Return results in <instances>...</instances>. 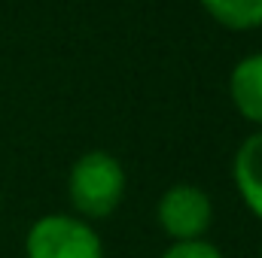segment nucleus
<instances>
[{
  "mask_svg": "<svg viewBox=\"0 0 262 258\" xmlns=\"http://www.w3.org/2000/svg\"><path fill=\"white\" fill-rule=\"evenodd\" d=\"M67 192L79 216L107 219L125 194V170L110 152H85L70 167Z\"/></svg>",
  "mask_w": 262,
  "mask_h": 258,
  "instance_id": "nucleus-1",
  "label": "nucleus"
},
{
  "mask_svg": "<svg viewBox=\"0 0 262 258\" xmlns=\"http://www.w3.org/2000/svg\"><path fill=\"white\" fill-rule=\"evenodd\" d=\"M156 216L168 237H174L177 243H186V240H201V234L210 228L213 207H210L207 192H201L198 186L180 183L162 194Z\"/></svg>",
  "mask_w": 262,
  "mask_h": 258,
  "instance_id": "nucleus-3",
  "label": "nucleus"
},
{
  "mask_svg": "<svg viewBox=\"0 0 262 258\" xmlns=\"http://www.w3.org/2000/svg\"><path fill=\"white\" fill-rule=\"evenodd\" d=\"M213 21L229 31L262 28V0H198Z\"/></svg>",
  "mask_w": 262,
  "mask_h": 258,
  "instance_id": "nucleus-6",
  "label": "nucleus"
},
{
  "mask_svg": "<svg viewBox=\"0 0 262 258\" xmlns=\"http://www.w3.org/2000/svg\"><path fill=\"white\" fill-rule=\"evenodd\" d=\"M229 94L238 113L262 125V52L241 58L229 76Z\"/></svg>",
  "mask_w": 262,
  "mask_h": 258,
  "instance_id": "nucleus-5",
  "label": "nucleus"
},
{
  "mask_svg": "<svg viewBox=\"0 0 262 258\" xmlns=\"http://www.w3.org/2000/svg\"><path fill=\"white\" fill-rule=\"evenodd\" d=\"M235 186L247 210L262 219V131L250 134L235 152Z\"/></svg>",
  "mask_w": 262,
  "mask_h": 258,
  "instance_id": "nucleus-4",
  "label": "nucleus"
},
{
  "mask_svg": "<svg viewBox=\"0 0 262 258\" xmlns=\"http://www.w3.org/2000/svg\"><path fill=\"white\" fill-rule=\"evenodd\" d=\"M162 258H223V252L204 240H186V243H174Z\"/></svg>",
  "mask_w": 262,
  "mask_h": 258,
  "instance_id": "nucleus-7",
  "label": "nucleus"
},
{
  "mask_svg": "<svg viewBox=\"0 0 262 258\" xmlns=\"http://www.w3.org/2000/svg\"><path fill=\"white\" fill-rule=\"evenodd\" d=\"M28 258H104L101 237L95 228L76 216H43L31 225L25 237Z\"/></svg>",
  "mask_w": 262,
  "mask_h": 258,
  "instance_id": "nucleus-2",
  "label": "nucleus"
}]
</instances>
